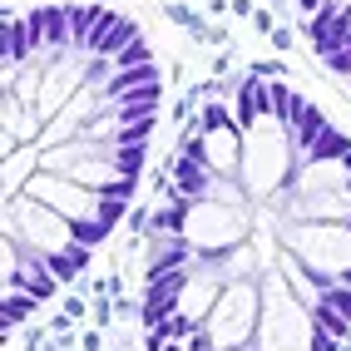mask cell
<instances>
[{
    "label": "cell",
    "mask_w": 351,
    "mask_h": 351,
    "mask_svg": "<svg viewBox=\"0 0 351 351\" xmlns=\"http://www.w3.org/2000/svg\"><path fill=\"white\" fill-rule=\"evenodd\" d=\"M5 238H10L15 247L45 257V263H60L64 252L84 247V243L75 238V223H69L64 213H55V208L35 203L30 193L5 198Z\"/></svg>",
    "instance_id": "cell-1"
},
{
    "label": "cell",
    "mask_w": 351,
    "mask_h": 351,
    "mask_svg": "<svg viewBox=\"0 0 351 351\" xmlns=\"http://www.w3.org/2000/svg\"><path fill=\"white\" fill-rule=\"evenodd\" d=\"M277 238H282L287 252H297L312 272H322L332 287L351 267V228L346 223H292V218H282Z\"/></svg>",
    "instance_id": "cell-2"
},
{
    "label": "cell",
    "mask_w": 351,
    "mask_h": 351,
    "mask_svg": "<svg viewBox=\"0 0 351 351\" xmlns=\"http://www.w3.org/2000/svg\"><path fill=\"white\" fill-rule=\"evenodd\" d=\"M232 114H238L243 134L257 129V124L272 114V95H267V80H263V75H247V80L238 84V95H232Z\"/></svg>",
    "instance_id": "cell-3"
},
{
    "label": "cell",
    "mask_w": 351,
    "mask_h": 351,
    "mask_svg": "<svg viewBox=\"0 0 351 351\" xmlns=\"http://www.w3.org/2000/svg\"><path fill=\"white\" fill-rule=\"evenodd\" d=\"M25 64H35L30 20L25 15H5V75H10V69H25Z\"/></svg>",
    "instance_id": "cell-4"
},
{
    "label": "cell",
    "mask_w": 351,
    "mask_h": 351,
    "mask_svg": "<svg viewBox=\"0 0 351 351\" xmlns=\"http://www.w3.org/2000/svg\"><path fill=\"white\" fill-rule=\"evenodd\" d=\"M208 183H213V169H208L203 158L178 154V163H173V183H169V189L183 193V198H208Z\"/></svg>",
    "instance_id": "cell-5"
},
{
    "label": "cell",
    "mask_w": 351,
    "mask_h": 351,
    "mask_svg": "<svg viewBox=\"0 0 351 351\" xmlns=\"http://www.w3.org/2000/svg\"><path fill=\"white\" fill-rule=\"evenodd\" d=\"M129 45H138V25L124 20V15H114V25L95 40V50H89V55H124Z\"/></svg>",
    "instance_id": "cell-6"
},
{
    "label": "cell",
    "mask_w": 351,
    "mask_h": 351,
    "mask_svg": "<svg viewBox=\"0 0 351 351\" xmlns=\"http://www.w3.org/2000/svg\"><path fill=\"white\" fill-rule=\"evenodd\" d=\"M267 95H272V119H282L287 129L297 124V114L307 109V99H302L292 84H282V80H267Z\"/></svg>",
    "instance_id": "cell-7"
},
{
    "label": "cell",
    "mask_w": 351,
    "mask_h": 351,
    "mask_svg": "<svg viewBox=\"0 0 351 351\" xmlns=\"http://www.w3.org/2000/svg\"><path fill=\"white\" fill-rule=\"evenodd\" d=\"M312 322H317V341H322V346H332V351L351 337V322H346L341 312H332V307H317Z\"/></svg>",
    "instance_id": "cell-8"
},
{
    "label": "cell",
    "mask_w": 351,
    "mask_h": 351,
    "mask_svg": "<svg viewBox=\"0 0 351 351\" xmlns=\"http://www.w3.org/2000/svg\"><path fill=\"white\" fill-rule=\"evenodd\" d=\"M30 307H35V297H30V292H10V297H5V307H0V326H5V332H10V326H20V322L30 317Z\"/></svg>",
    "instance_id": "cell-9"
},
{
    "label": "cell",
    "mask_w": 351,
    "mask_h": 351,
    "mask_svg": "<svg viewBox=\"0 0 351 351\" xmlns=\"http://www.w3.org/2000/svg\"><path fill=\"white\" fill-rule=\"evenodd\" d=\"M326 307L341 312V317L351 322V287H332V292H326Z\"/></svg>",
    "instance_id": "cell-10"
},
{
    "label": "cell",
    "mask_w": 351,
    "mask_h": 351,
    "mask_svg": "<svg viewBox=\"0 0 351 351\" xmlns=\"http://www.w3.org/2000/svg\"><path fill=\"white\" fill-rule=\"evenodd\" d=\"M149 351H189V341H169V337H149Z\"/></svg>",
    "instance_id": "cell-11"
},
{
    "label": "cell",
    "mask_w": 351,
    "mask_h": 351,
    "mask_svg": "<svg viewBox=\"0 0 351 351\" xmlns=\"http://www.w3.org/2000/svg\"><path fill=\"white\" fill-rule=\"evenodd\" d=\"M337 287H351V267H346V272H341V282H337Z\"/></svg>",
    "instance_id": "cell-12"
}]
</instances>
